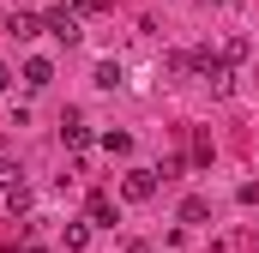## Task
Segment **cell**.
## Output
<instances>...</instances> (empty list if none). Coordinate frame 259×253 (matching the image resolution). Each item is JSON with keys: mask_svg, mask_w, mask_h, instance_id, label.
I'll use <instances>...</instances> for the list:
<instances>
[{"mask_svg": "<svg viewBox=\"0 0 259 253\" xmlns=\"http://www.w3.org/2000/svg\"><path fill=\"white\" fill-rule=\"evenodd\" d=\"M187 66H193L199 78H211V91H229V61H223V55H211V49H193V55H187Z\"/></svg>", "mask_w": 259, "mask_h": 253, "instance_id": "6da1fadb", "label": "cell"}, {"mask_svg": "<svg viewBox=\"0 0 259 253\" xmlns=\"http://www.w3.org/2000/svg\"><path fill=\"white\" fill-rule=\"evenodd\" d=\"M121 193H127V199H151V193H157V169H127Z\"/></svg>", "mask_w": 259, "mask_h": 253, "instance_id": "7a4b0ae2", "label": "cell"}, {"mask_svg": "<svg viewBox=\"0 0 259 253\" xmlns=\"http://www.w3.org/2000/svg\"><path fill=\"white\" fill-rule=\"evenodd\" d=\"M49 30H55L61 43H78V36H84V30H78V12H66V6H55V12H49Z\"/></svg>", "mask_w": 259, "mask_h": 253, "instance_id": "3957f363", "label": "cell"}, {"mask_svg": "<svg viewBox=\"0 0 259 253\" xmlns=\"http://www.w3.org/2000/svg\"><path fill=\"white\" fill-rule=\"evenodd\" d=\"M61 139H66V151H84V145H91V126L72 115V121H61Z\"/></svg>", "mask_w": 259, "mask_h": 253, "instance_id": "277c9868", "label": "cell"}, {"mask_svg": "<svg viewBox=\"0 0 259 253\" xmlns=\"http://www.w3.org/2000/svg\"><path fill=\"white\" fill-rule=\"evenodd\" d=\"M6 30H12V36H18V43H24V36H36V30H42V24H36V12H24V6H18V12H12V18H6Z\"/></svg>", "mask_w": 259, "mask_h": 253, "instance_id": "5b68a950", "label": "cell"}, {"mask_svg": "<svg viewBox=\"0 0 259 253\" xmlns=\"http://www.w3.org/2000/svg\"><path fill=\"white\" fill-rule=\"evenodd\" d=\"M91 223L115 229V199H109V193H91Z\"/></svg>", "mask_w": 259, "mask_h": 253, "instance_id": "8992f818", "label": "cell"}, {"mask_svg": "<svg viewBox=\"0 0 259 253\" xmlns=\"http://www.w3.org/2000/svg\"><path fill=\"white\" fill-rule=\"evenodd\" d=\"M49 78H55V66H49V61H30V66H24V85H30V91H42Z\"/></svg>", "mask_w": 259, "mask_h": 253, "instance_id": "52a82bcc", "label": "cell"}, {"mask_svg": "<svg viewBox=\"0 0 259 253\" xmlns=\"http://www.w3.org/2000/svg\"><path fill=\"white\" fill-rule=\"evenodd\" d=\"M103 151H109V157H127V151H133V133H103Z\"/></svg>", "mask_w": 259, "mask_h": 253, "instance_id": "ba28073f", "label": "cell"}, {"mask_svg": "<svg viewBox=\"0 0 259 253\" xmlns=\"http://www.w3.org/2000/svg\"><path fill=\"white\" fill-rule=\"evenodd\" d=\"M205 217H211V199H187L181 205V223H205Z\"/></svg>", "mask_w": 259, "mask_h": 253, "instance_id": "9c48e42d", "label": "cell"}, {"mask_svg": "<svg viewBox=\"0 0 259 253\" xmlns=\"http://www.w3.org/2000/svg\"><path fill=\"white\" fill-rule=\"evenodd\" d=\"M18 175H24V169H18V163H12V157H0V187L12 193V187H24V181H18Z\"/></svg>", "mask_w": 259, "mask_h": 253, "instance_id": "30bf717a", "label": "cell"}, {"mask_svg": "<svg viewBox=\"0 0 259 253\" xmlns=\"http://www.w3.org/2000/svg\"><path fill=\"white\" fill-rule=\"evenodd\" d=\"M97 85H103V91H115V85H121V66L103 61V66H97Z\"/></svg>", "mask_w": 259, "mask_h": 253, "instance_id": "8fae6325", "label": "cell"}, {"mask_svg": "<svg viewBox=\"0 0 259 253\" xmlns=\"http://www.w3.org/2000/svg\"><path fill=\"white\" fill-rule=\"evenodd\" d=\"M84 241H91V229H84V223H72V229H66V253H78Z\"/></svg>", "mask_w": 259, "mask_h": 253, "instance_id": "7c38bea8", "label": "cell"}, {"mask_svg": "<svg viewBox=\"0 0 259 253\" xmlns=\"http://www.w3.org/2000/svg\"><path fill=\"white\" fill-rule=\"evenodd\" d=\"M109 0H66V12H103Z\"/></svg>", "mask_w": 259, "mask_h": 253, "instance_id": "4fadbf2b", "label": "cell"}, {"mask_svg": "<svg viewBox=\"0 0 259 253\" xmlns=\"http://www.w3.org/2000/svg\"><path fill=\"white\" fill-rule=\"evenodd\" d=\"M12 253H49V247H36V241H24V247H12Z\"/></svg>", "mask_w": 259, "mask_h": 253, "instance_id": "5bb4252c", "label": "cell"}, {"mask_svg": "<svg viewBox=\"0 0 259 253\" xmlns=\"http://www.w3.org/2000/svg\"><path fill=\"white\" fill-rule=\"evenodd\" d=\"M6 85H12V72H6V66H0V91H6Z\"/></svg>", "mask_w": 259, "mask_h": 253, "instance_id": "9a60e30c", "label": "cell"}]
</instances>
